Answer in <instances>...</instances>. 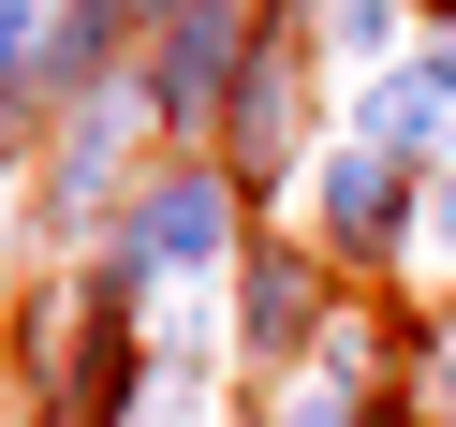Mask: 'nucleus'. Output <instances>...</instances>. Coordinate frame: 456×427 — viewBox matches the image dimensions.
I'll return each instance as SVG.
<instances>
[{
	"mask_svg": "<svg viewBox=\"0 0 456 427\" xmlns=\"http://www.w3.org/2000/svg\"><path fill=\"white\" fill-rule=\"evenodd\" d=\"M0 324H15V250H0Z\"/></svg>",
	"mask_w": 456,
	"mask_h": 427,
	"instance_id": "obj_15",
	"label": "nucleus"
},
{
	"mask_svg": "<svg viewBox=\"0 0 456 427\" xmlns=\"http://www.w3.org/2000/svg\"><path fill=\"white\" fill-rule=\"evenodd\" d=\"M295 133H309V45L265 30L250 74H236V103H221V177H236V192H280V177H295Z\"/></svg>",
	"mask_w": 456,
	"mask_h": 427,
	"instance_id": "obj_4",
	"label": "nucleus"
},
{
	"mask_svg": "<svg viewBox=\"0 0 456 427\" xmlns=\"http://www.w3.org/2000/svg\"><path fill=\"white\" fill-rule=\"evenodd\" d=\"M250 45H265V15H250V0H177V15L148 30V60H133V74H148V119L177 133V148H191V133H221Z\"/></svg>",
	"mask_w": 456,
	"mask_h": 427,
	"instance_id": "obj_3",
	"label": "nucleus"
},
{
	"mask_svg": "<svg viewBox=\"0 0 456 427\" xmlns=\"http://www.w3.org/2000/svg\"><path fill=\"white\" fill-rule=\"evenodd\" d=\"M427 250L456 266V162H442V207H427Z\"/></svg>",
	"mask_w": 456,
	"mask_h": 427,
	"instance_id": "obj_11",
	"label": "nucleus"
},
{
	"mask_svg": "<svg viewBox=\"0 0 456 427\" xmlns=\"http://www.w3.org/2000/svg\"><path fill=\"white\" fill-rule=\"evenodd\" d=\"M15 133H30V103H15V89H0V177H15Z\"/></svg>",
	"mask_w": 456,
	"mask_h": 427,
	"instance_id": "obj_12",
	"label": "nucleus"
},
{
	"mask_svg": "<svg viewBox=\"0 0 456 427\" xmlns=\"http://www.w3.org/2000/svg\"><path fill=\"white\" fill-rule=\"evenodd\" d=\"M45 45H60V0H0V89L45 103Z\"/></svg>",
	"mask_w": 456,
	"mask_h": 427,
	"instance_id": "obj_8",
	"label": "nucleus"
},
{
	"mask_svg": "<svg viewBox=\"0 0 456 427\" xmlns=\"http://www.w3.org/2000/svg\"><path fill=\"white\" fill-rule=\"evenodd\" d=\"M397 30H412V0H338V60H354V74H383V60H412V45H397Z\"/></svg>",
	"mask_w": 456,
	"mask_h": 427,
	"instance_id": "obj_9",
	"label": "nucleus"
},
{
	"mask_svg": "<svg viewBox=\"0 0 456 427\" xmlns=\"http://www.w3.org/2000/svg\"><path fill=\"white\" fill-rule=\"evenodd\" d=\"M412 162H383V148H354V133H338L324 148V266H397V250H412Z\"/></svg>",
	"mask_w": 456,
	"mask_h": 427,
	"instance_id": "obj_6",
	"label": "nucleus"
},
{
	"mask_svg": "<svg viewBox=\"0 0 456 427\" xmlns=\"http://www.w3.org/2000/svg\"><path fill=\"white\" fill-rule=\"evenodd\" d=\"M236 207H250V192L221 177V162H148L103 250H118V266L148 280V295H191V280H221V266L250 250V236H236Z\"/></svg>",
	"mask_w": 456,
	"mask_h": 427,
	"instance_id": "obj_1",
	"label": "nucleus"
},
{
	"mask_svg": "<svg viewBox=\"0 0 456 427\" xmlns=\"http://www.w3.org/2000/svg\"><path fill=\"white\" fill-rule=\"evenodd\" d=\"M280 427H383L354 383H324V368H295V398H280Z\"/></svg>",
	"mask_w": 456,
	"mask_h": 427,
	"instance_id": "obj_10",
	"label": "nucleus"
},
{
	"mask_svg": "<svg viewBox=\"0 0 456 427\" xmlns=\"http://www.w3.org/2000/svg\"><path fill=\"white\" fill-rule=\"evenodd\" d=\"M442 427H456V413H442Z\"/></svg>",
	"mask_w": 456,
	"mask_h": 427,
	"instance_id": "obj_16",
	"label": "nucleus"
},
{
	"mask_svg": "<svg viewBox=\"0 0 456 427\" xmlns=\"http://www.w3.org/2000/svg\"><path fill=\"white\" fill-rule=\"evenodd\" d=\"M354 148H383V162H456V45H412V60H383V74H354Z\"/></svg>",
	"mask_w": 456,
	"mask_h": 427,
	"instance_id": "obj_5",
	"label": "nucleus"
},
{
	"mask_svg": "<svg viewBox=\"0 0 456 427\" xmlns=\"http://www.w3.org/2000/svg\"><path fill=\"white\" fill-rule=\"evenodd\" d=\"M412 15H427V45H456V0H412Z\"/></svg>",
	"mask_w": 456,
	"mask_h": 427,
	"instance_id": "obj_14",
	"label": "nucleus"
},
{
	"mask_svg": "<svg viewBox=\"0 0 456 427\" xmlns=\"http://www.w3.org/2000/svg\"><path fill=\"white\" fill-rule=\"evenodd\" d=\"M427 368H442V383H456V309H442V324H427Z\"/></svg>",
	"mask_w": 456,
	"mask_h": 427,
	"instance_id": "obj_13",
	"label": "nucleus"
},
{
	"mask_svg": "<svg viewBox=\"0 0 456 427\" xmlns=\"http://www.w3.org/2000/svg\"><path fill=\"white\" fill-rule=\"evenodd\" d=\"M133 133H162L148 119V74H103V89H74L60 103V133H45V236H89L103 207H133Z\"/></svg>",
	"mask_w": 456,
	"mask_h": 427,
	"instance_id": "obj_2",
	"label": "nucleus"
},
{
	"mask_svg": "<svg viewBox=\"0 0 456 427\" xmlns=\"http://www.w3.org/2000/svg\"><path fill=\"white\" fill-rule=\"evenodd\" d=\"M338 324V309H324V266H309V250H236V339H250V354H265V368H309V339H324Z\"/></svg>",
	"mask_w": 456,
	"mask_h": 427,
	"instance_id": "obj_7",
	"label": "nucleus"
}]
</instances>
